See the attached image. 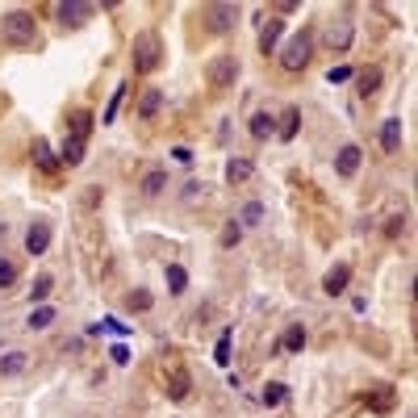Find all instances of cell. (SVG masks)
Returning <instances> with one entry per match:
<instances>
[{
	"instance_id": "e0dca14e",
	"label": "cell",
	"mask_w": 418,
	"mask_h": 418,
	"mask_svg": "<svg viewBox=\"0 0 418 418\" xmlns=\"http://www.w3.org/2000/svg\"><path fill=\"white\" fill-rule=\"evenodd\" d=\"M251 176H255V164H251V160H230V164H226V180H230V184H243V180H251Z\"/></svg>"
},
{
	"instance_id": "30bf717a",
	"label": "cell",
	"mask_w": 418,
	"mask_h": 418,
	"mask_svg": "<svg viewBox=\"0 0 418 418\" xmlns=\"http://www.w3.org/2000/svg\"><path fill=\"white\" fill-rule=\"evenodd\" d=\"M46 247H50V226H46V222H34V226L25 230V251H30V255H42Z\"/></svg>"
},
{
	"instance_id": "5bb4252c",
	"label": "cell",
	"mask_w": 418,
	"mask_h": 418,
	"mask_svg": "<svg viewBox=\"0 0 418 418\" xmlns=\"http://www.w3.org/2000/svg\"><path fill=\"white\" fill-rule=\"evenodd\" d=\"M160 109H164V92L160 88H146L142 100H138V118H155Z\"/></svg>"
},
{
	"instance_id": "4dcf8cb0",
	"label": "cell",
	"mask_w": 418,
	"mask_h": 418,
	"mask_svg": "<svg viewBox=\"0 0 418 418\" xmlns=\"http://www.w3.org/2000/svg\"><path fill=\"white\" fill-rule=\"evenodd\" d=\"M17 280V264H9V259H0V289Z\"/></svg>"
},
{
	"instance_id": "ac0fdd59",
	"label": "cell",
	"mask_w": 418,
	"mask_h": 418,
	"mask_svg": "<svg viewBox=\"0 0 418 418\" xmlns=\"http://www.w3.org/2000/svg\"><path fill=\"white\" fill-rule=\"evenodd\" d=\"M259 402H264V406H285V402H289V385L268 381V385H264V393H259Z\"/></svg>"
},
{
	"instance_id": "4316f807",
	"label": "cell",
	"mask_w": 418,
	"mask_h": 418,
	"mask_svg": "<svg viewBox=\"0 0 418 418\" xmlns=\"http://www.w3.org/2000/svg\"><path fill=\"white\" fill-rule=\"evenodd\" d=\"M168 289H172V293H184V289H188V272H184L180 264H168Z\"/></svg>"
},
{
	"instance_id": "83f0119b",
	"label": "cell",
	"mask_w": 418,
	"mask_h": 418,
	"mask_svg": "<svg viewBox=\"0 0 418 418\" xmlns=\"http://www.w3.org/2000/svg\"><path fill=\"white\" fill-rule=\"evenodd\" d=\"M25 368V355L21 351H9L5 360H0V377H13V373H21Z\"/></svg>"
},
{
	"instance_id": "f546056e",
	"label": "cell",
	"mask_w": 418,
	"mask_h": 418,
	"mask_svg": "<svg viewBox=\"0 0 418 418\" xmlns=\"http://www.w3.org/2000/svg\"><path fill=\"white\" fill-rule=\"evenodd\" d=\"M214 360H218V364H230V331H222V339H218V347H214Z\"/></svg>"
},
{
	"instance_id": "52a82bcc",
	"label": "cell",
	"mask_w": 418,
	"mask_h": 418,
	"mask_svg": "<svg viewBox=\"0 0 418 418\" xmlns=\"http://www.w3.org/2000/svg\"><path fill=\"white\" fill-rule=\"evenodd\" d=\"M360 160H364V151H360L355 142H347V146H339V155H335V172H339L343 180H351V176L360 172Z\"/></svg>"
},
{
	"instance_id": "8fae6325",
	"label": "cell",
	"mask_w": 418,
	"mask_h": 418,
	"mask_svg": "<svg viewBox=\"0 0 418 418\" xmlns=\"http://www.w3.org/2000/svg\"><path fill=\"white\" fill-rule=\"evenodd\" d=\"M347 280H351V268H347V264H335V268L322 276V289H327L331 297H339V293L347 289Z\"/></svg>"
},
{
	"instance_id": "603a6c76",
	"label": "cell",
	"mask_w": 418,
	"mask_h": 418,
	"mask_svg": "<svg viewBox=\"0 0 418 418\" xmlns=\"http://www.w3.org/2000/svg\"><path fill=\"white\" fill-rule=\"evenodd\" d=\"M364 402H368L373 410H389L393 406V385H381L377 393H364Z\"/></svg>"
},
{
	"instance_id": "f1b7e54d",
	"label": "cell",
	"mask_w": 418,
	"mask_h": 418,
	"mask_svg": "<svg viewBox=\"0 0 418 418\" xmlns=\"http://www.w3.org/2000/svg\"><path fill=\"white\" fill-rule=\"evenodd\" d=\"M164 184H168V176H164V172H146L142 192H146V197H155V192H164Z\"/></svg>"
},
{
	"instance_id": "9a60e30c",
	"label": "cell",
	"mask_w": 418,
	"mask_h": 418,
	"mask_svg": "<svg viewBox=\"0 0 418 418\" xmlns=\"http://www.w3.org/2000/svg\"><path fill=\"white\" fill-rule=\"evenodd\" d=\"M381 146H385L389 155L402 146V118H389V122L381 126Z\"/></svg>"
},
{
	"instance_id": "e575fe53",
	"label": "cell",
	"mask_w": 418,
	"mask_h": 418,
	"mask_svg": "<svg viewBox=\"0 0 418 418\" xmlns=\"http://www.w3.org/2000/svg\"><path fill=\"white\" fill-rule=\"evenodd\" d=\"M351 76H355L351 67H331V76H327V80H331V84H343V80H351Z\"/></svg>"
},
{
	"instance_id": "7402d4cb",
	"label": "cell",
	"mask_w": 418,
	"mask_h": 418,
	"mask_svg": "<svg viewBox=\"0 0 418 418\" xmlns=\"http://www.w3.org/2000/svg\"><path fill=\"white\" fill-rule=\"evenodd\" d=\"M280 118H285V122H280L276 134H280V142H293V134H297V126H301V113H297V109H285Z\"/></svg>"
},
{
	"instance_id": "484cf974",
	"label": "cell",
	"mask_w": 418,
	"mask_h": 418,
	"mask_svg": "<svg viewBox=\"0 0 418 418\" xmlns=\"http://www.w3.org/2000/svg\"><path fill=\"white\" fill-rule=\"evenodd\" d=\"M151 301H155V297H151L146 289H134V293H126V309H130V314H142V309H151Z\"/></svg>"
},
{
	"instance_id": "d590c367",
	"label": "cell",
	"mask_w": 418,
	"mask_h": 418,
	"mask_svg": "<svg viewBox=\"0 0 418 418\" xmlns=\"http://www.w3.org/2000/svg\"><path fill=\"white\" fill-rule=\"evenodd\" d=\"M239 234H243V230H239V226L230 222V226L222 230V247H234V243H239Z\"/></svg>"
},
{
	"instance_id": "7c38bea8",
	"label": "cell",
	"mask_w": 418,
	"mask_h": 418,
	"mask_svg": "<svg viewBox=\"0 0 418 418\" xmlns=\"http://www.w3.org/2000/svg\"><path fill=\"white\" fill-rule=\"evenodd\" d=\"M34 164H38L42 172H55V168H59V160H55V151H50L46 138H34Z\"/></svg>"
},
{
	"instance_id": "d4e9b609",
	"label": "cell",
	"mask_w": 418,
	"mask_h": 418,
	"mask_svg": "<svg viewBox=\"0 0 418 418\" xmlns=\"http://www.w3.org/2000/svg\"><path fill=\"white\" fill-rule=\"evenodd\" d=\"M72 134H76V138H88V134H92V113H88V109H76V113H72Z\"/></svg>"
},
{
	"instance_id": "8d00e7d4",
	"label": "cell",
	"mask_w": 418,
	"mask_h": 418,
	"mask_svg": "<svg viewBox=\"0 0 418 418\" xmlns=\"http://www.w3.org/2000/svg\"><path fill=\"white\" fill-rule=\"evenodd\" d=\"M109 351H113V364H126V360H130V347H126V343H113Z\"/></svg>"
},
{
	"instance_id": "277c9868",
	"label": "cell",
	"mask_w": 418,
	"mask_h": 418,
	"mask_svg": "<svg viewBox=\"0 0 418 418\" xmlns=\"http://www.w3.org/2000/svg\"><path fill=\"white\" fill-rule=\"evenodd\" d=\"M351 9H343V13H335L331 21H327V50H335V55H343V50H351Z\"/></svg>"
},
{
	"instance_id": "1f68e13d",
	"label": "cell",
	"mask_w": 418,
	"mask_h": 418,
	"mask_svg": "<svg viewBox=\"0 0 418 418\" xmlns=\"http://www.w3.org/2000/svg\"><path fill=\"white\" fill-rule=\"evenodd\" d=\"M259 218H264V205H259V201H251V205L243 209V222H247V226H255Z\"/></svg>"
},
{
	"instance_id": "836d02e7",
	"label": "cell",
	"mask_w": 418,
	"mask_h": 418,
	"mask_svg": "<svg viewBox=\"0 0 418 418\" xmlns=\"http://www.w3.org/2000/svg\"><path fill=\"white\" fill-rule=\"evenodd\" d=\"M122 92H126V88H118V92H113V100L104 104V118H100V122H113V118H118V104H122Z\"/></svg>"
},
{
	"instance_id": "ffe728a7",
	"label": "cell",
	"mask_w": 418,
	"mask_h": 418,
	"mask_svg": "<svg viewBox=\"0 0 418 418\" xmlns=\"http://www.w3.org/2000/svg\"><path fill=\"white\" fill-rule=\"evenodd\" d=\"M301 347H305V327H297V322H293V327L280 335V351H289V355H293V351H301Z\"/></svg>"
},
{
	"instance_id": "7a4b0ae2",
	"label": "cell",
	"mask_w": 418,
	"mask_h": 418,
	"mask_svg": "<svg viewBox=\"0 0 418 418\" xmlns=\"http://www.w3.org/2000/svg\"><path fill=\"white\" fill-rule=\"evenodd\" d=\"M309 55H314V34L301 30V34H293V38L285 42V50H280V67H285V72H305Z\"/></svg>"
},
{
	"instance_id": "74e56055",
	"label": "cell",
	"mask_w": 418,
	"mask_h": 418,
	"mask_svg": "<svg viewBox=\"0 0 418 418\" xmlns=\"http://www.w3.org/2000/svg\"><path fill=\"white\" fill-rule=\"evenodd\" d=\"M272 9H276V13H297V0H276Z\"/></svg>"
},
{
	"instance_id": "9c48e42d",
	"label": "cell",
	"mask_w": 418,
	"mask_h": 418,
	"mask_svg": "<svg viewBox=\"0 0 418 418\" xmlns=\"http://www.w3.org/2000/svg\"><path fill=\"white\" fill-rule=\"evenodd\" d=\"M381 76H385V72H381L377 63L364 67V72H355V92H360V96H377V92H381Z\"/></svg>"
},
{
	"instance_id": "3957f363",
	"label": "cell",
	"mask_w": 418,
	"mask_h": 418,
	"mask_svg": "<svg viewBox=\"0 0 418 418\" xmlns=\"http://www.w3.org/2000/svg\"><path fill=\"white\" fill-rule=\"evenodd\" d=\"M0 30H5V38H9L13 46H30V42H34V34H38L34 17H30V13H21V9L5 13V21H0Z\"/></svg>"
},
{
	"instance_id": "6da1fadb",
	"label": "cell",
	"mask_w": 418,
	"mask_h": 418,
	"mask_svg": "<svg viewBox=\"0 0 418 418\" xmlns=\"http://www.w3.org/2000/svg\"><path fill=\"white\" fill-rule=\"evenodd\" d=\"M130 59H134V72H138V76H146V72L160 67V63H164V42H160V34H138L134 46H130Z\"/></svg>"
},
{
	"instance_id": "5b68a950",
	"label": "cell",
	"mask_w": 418,
	"mask_h": 418,
	"mask_svg": "<svg viewBox=\"0 0 418 418\" xmlns=\"http://www.w3.org/2000/svg\"><path fill=\"white\" fill-rule=\"evenodd\" d=\"M205 80L214 84V88H230L239 80V59L234 55H218V59H209L205 63Z\"/></svg>"
},
{
	"instance_id": "cb8c5ba5",
	"label": "cell",
	"mask_w": 418,
	"mask_h": 418,
	"mask_svg": "<svg viewBox=\"0 0 418 418\" xmlns=\"http://www.w3.org/2000/svg\"><path fill=\"white\" fill-rule=\"evenodd\" d=\"M251 134H255V138H272V134H276V122H272L268 113H255V118H251Z\"/></svg>"
},
{
	"instance_id": "d6986e66",
	"label": "cell",
	"mask_w": 418,
	"mask_h": 418,
	"mask_svg": "<svg viewBox=\"0 0 418 418\" xmlns=\"http://www.w3.org/2000/svg\"><path fill=\"white\" fill-rule=\"evenodd\" d=\"M276 42H280V21L272 17L264 30H259V50H264V55H272V50H276Z\"/></svg>"
},
{
	"instance_id": "2e32d148",
	"label": "cell",
	"mask_w": 418,
	"mask_h": 418,
	"mask_svg": "<svg viewBox=\"0 0 418 418\" xmlns=\"http://www.w3.org/2000/svg\"><path fill=\"white\" fill-rule=\"evenodd\" d=\"M84 146H88V138H76V134L63 142V151H59V155H63V164H67V168L84 164Z\"/></svg>"
},
{
	"instance_id": "4fadbf2b",
	"label": "cell",
	"mask_w": 418,
	"mask_h": 418,
	"mask_svg": "<svg viewBox=\"0 0 418 418\" xmlns=\"http://www.w3.org/2000/svg\"><path fill=\"white\" fill-rule=\"evenodd\" d=\"M168 397H176V402H184V397H188V373L180 368V364L168 373Z\"/></svg>"
},
{
	"instance_id": "ba28073f",
	"label": "cell",
	"mask_w": 418,
	"mask_h": 418,
	"mask_svg": "<svg viewBox=\"0 0 418 418\" xmlns=\"http://www.w3.org/2000/svg\"><path fill=\"white\" fill-rule=\"evenodd\" d=\"M92 13H96V9H92V5H80V0H63V5H59V21H63L67 30H80Z\"/></svg>"
},
{
	"instance_id": "d6a6232c",
	"label": "cell",
	"mask_w": 418,
	"mask_h": 418,
	"mask_svg": "<svg viewBox=\"0 0 418 418\" xmlns=\"http://www.w3.org/2000/svg\"><path fill=\"white\" fill-rule=\"evenodd\" d=\"M50 289H55V280H50V276H38V280H34V301L50 297Z\"/></svg>"
},
{
	"instance_id": "8992f818",
	"label": "cell",
	"mask_w": 418,
	"mask_h": 418,
	"mask_svg": "<svg viewBox=\"0 0 418 418\" xmlns=\"http://www.w3.org/2000/svg\"><path fill=\"white\" fill-rule=\"evenodd\" d=\"M201 17H205V25H209V30L226 34V30H234V25H239V5H205V9H201Z\"/></svg>"
},
{
	"instance_id": "44dd1931",
	"label": "cell",
	"mask_w": 418,
	"mask_h": 418,
	"mask_svg": "<svg viewBox=\"0 0 418 418\" xmlns=\"http://www.w3.org/2000/svg\"><path fill=\"white\" fill-rule=\"evenodd\" d=\"M30 331H46L50 322H55V309H50V305H34V314H30Z\"/></svg>"
}]
</instances>
